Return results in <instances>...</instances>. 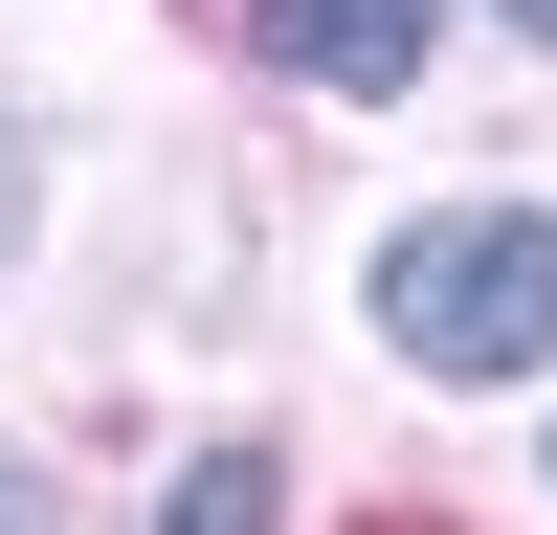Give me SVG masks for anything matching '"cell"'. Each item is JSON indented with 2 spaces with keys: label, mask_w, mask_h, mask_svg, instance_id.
<instances>
[{
  "label": "cell",
  "mask_w": 557,
  "mask_h": 535,
  "mask_svg": "<svg viewBox=\"0 0 557 535\" xmlns=\"http://www.w3.org/2000/svg\"><path fill=\"white\" fill-rule=\"evenodd\" d=\"M380 335L424 380H535L557 357V201H446L380 246Z\"/></svg>",
  "instance_id": "cell-1"
},
{
  "label": "cell",
  "mask_w": 557,
  "mask_h": 535,
  "mask_svg": "<svg viewBox=\"0 0 557 535\" xmlns=\"http://www.w3.org/2000/svg\"><path fill=\"white\" fill-rule=\"evenodd\" d=\"M246 45L290 89H401V67H424V0H246Z\"/></svg>",
  "instance_id": "cell-2"
},
{
  "label": "cell",
  "mask_w": 557,
  "mask_h": 535,
  "mask_svg": "<svg viewBox=\"0 0 557 535\" xmlns=\"http://www.w3.org/2000/svg\"><path fill=\"white\" fill-rule=\"evenodd\" d=\"M268 513H290V469H268V446H223V469H178L157 535H268Z\"/></svg>",
  "instance_id": "cell-3"
},
{
  "label": "cell",
  "mask_w": 557,
  "mask_h": 535,
  "mask_svg": "<svg viewBox=\"0 0 557 535\" xmlns=\"http://www.w3.org/2000/svg\"><path fill=\"white\" fill-rule=\"evenodd\" d=\"M0 535H67V513H45V469H0Z\"/></svg>",
  "instance_id": "cell-4"
},
{
  "label": "cell",
  "mask_w": 557,
  "mask_h": 535,
  "mask_svg": "<svg viewBox=\"0 0 557 535\" xmlns=\"http://www.w3.org/2000/svg\"><path fill=\"white\" fill-rule=\"evenodd\" d=\"M0 246H23V112H0Z\"/></svg>",
  "instance_id": "cell-5"
},
{
  "label": "cell",
  "mask_w": 557,
  "mask_h": 535,
  "mask_svg": "<svg viewBox=\"0 0 557 535\" xmlns=\"http://www.w3.org/2000/svg\"><path fill=\"white\" fill-rule=\"evenodd\" d=\"M513 23H535V45H557V0H513Z\"/></svg>",
  "instance_id": "cell-6"
}]
</instances>
